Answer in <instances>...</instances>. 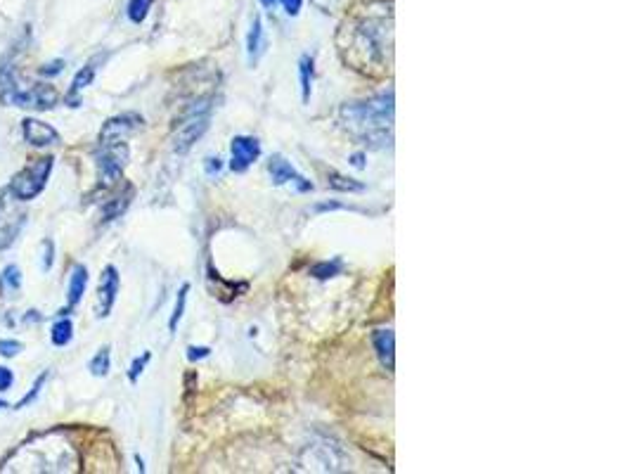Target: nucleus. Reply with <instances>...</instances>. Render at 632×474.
<instances>
[{
	"instance_id": "nucleus-1",
	"label": "nucleus",
	"mask_w": 632,
	"mask_h": 474,
	"mask_svg": "<svg viewBox=\"0 0 632 474\" xmlns=\"http://www.w3.org/2000/svg\"><path fill=\"white\" fill-rule=\"evenodd\" d=\"M341 124L370 147L391 145L393 128V91L379 93L365 102L341 107Z\"/></svg>"
},
{
	"instance_id": "nucleus-2",
	"label": "nucleus",
	"mask_w": 632,
	"mask_h": 474,
	"mask_svg": "<svg viewBox=\"0 0 632 474\" xmlns=\"http://www.w3.org/2000/svg\"><path fill=\"white\" fill-rule=\"evenodd\" d=\"M57 91L48 83H31L17 76L15 67L0 69V102L24 110H53L57 105Z\"/></svg>"
},
{
	"instance_id": "nucleus-3",
	"label": "nucleus",
	"mask_w": 632,
	"mask_h": 474,
	"mask_svg": "<svg viewBox=\"0 0 632 474\" xmlns=\"http://www.w3.org/2000/svg\"><path fill=\"white\" fill-rule=\"evenodd\" d=\"M211 124V105L209 100H199L183 114V119L176 124V136H173V152L176 155H187L195 147L199 138L209 131Z\"/></svg>"
},
{
	"instance_id": "nucleus-4",
	"label": "nucleus",
	"mask_w": 632,
	"mask_h": 474,
	"mask_svg": "<svg viewBox=\"0 0 632 474\" xmlns=\"http://www.w3.org/2000/svg\"><path fill=\"white\" fill-rule=\"evenodd\" d=\"M50 171H53V157H43L31 162L27 169H22L19 174L12 178L10 192L17 197L19 202H29L38 197L48 183Z\"/></svg>"
},
{
	"instance_id": "nucleus-5",
	"label": "nucleus",
	"mask_w": 632,
	"mask_h": 474,
	"mask_svg": "<svg viewBox=\"0 0 632 474\" xmlns=\"http://www.w3.org/2000/svg\"><path fill=\"white\" fill-rule=\"evenodd\" d=\"M95 162H98L100 181L105 188L119 181L128 164V145L126 143H114V145H98L95 152Z\"/></svg>"
},
{
	"instance_id": "nucleus-6",
	"label": "nucleus",
	"mask_w": 632,
	"mask_h": 474,
	"mask_svg": "<svg viewBox=\"0 0 632 474\" xmlns=\"http://www.w3.org/2000/svg\"><path fill=\"white\" fill-rule=\"evenodd\" d=\"M24 226V211L19 209V200L12 192H3L0 195V252L8 249L19 230Z\"/></svg>"
},
{
	"instance_id": "nucleus-7",
	"label": "nucleus",
	"mask_w": 632,
	"mask_h": 474,
	"mask_svg": "<svg viewBox=\"0 0 632 474\" xmlns=\"http://www.w3.org/2000/svg\"><path fill=\"white\" fill-rule=\"evenodd\" d=\"M143 128V117L135 112L119 114V117H112L105 121L100 131V143L98 145H114V143H126L128 136H133L135 131Z\"/></svg>"
},
{
	"instance_id": "nucleus-8",
	"label": "nucleus",
	"mask_w": 632,
	"mask_h": 474,
	"mask_svg": "<svg viewBox=\"0 0 632 474\" xmlns=\"http://www.w3.org/2000/svg\"><path fill=\"white\" fill-rule=\"evenodd\" d=\"M261 143L254 136H235L230 143V169L235 174H244L259 162Z\"/></svg>"
},
{
	"instance_id": "nucleus-9",
	"label": "nucleus",
	"mask_w": 632,
	"mask_h": 474,
	"mask_svg": "<svg viewBox=\"0 0 632 474\" xmlns=\"http://www.w3.org/2000/svg\"><path fill=\"white\" fill-rule=\"evenodd\" d=\"M268 174H270V181H273V185H294L299 192H311L313 190V183L306 181L299 171L294 169L292 164L287 162L282 155H273L268 162Z\"/></svg>"
},
{
	"instance_id": "nucleus-10",
	"label": "nucleus",
	"mask_w": 632,
	"mask_h": 474,
	"mask_svg": "<svg viewBox=\"0 0 632 474\" xmlns=\"http://www.w3.org/2000/svg\"><path fill=\"white\" fill-rule=\"evenodd\" d=\"M116 294H119V271H116L114 266H107L98 287V309H95L98 318H107L109 313H112L116 304Z\"/></svg>"
},
{
	"instance_id": "nucleus-11",
	"label": "nucleus",
	"mask_w": 632,
	"mask_h": 474,
	"mask_svg": "<svg viewBox=\"0 0 632 474\" xmlns=\"http://www.w3.org/2000/svg\"><path fill=\"white\" fill-rule=\"evenodd\" d=\"M22 133H24V140L34 147H48V145L60 143V133H57L50 124H45V121H38V119H24Z\"/></svg>"
},
{
	"instance_id": "nucleus-12",
	"label": "nucleus",
	"mask_w": 632,
	"mask_h": 474,
	"mask_svg": "<svg viewBox=\"0 0 632 474\" xmlns=\"http://www.w3.org/2000/svg\"><path fill=\"white\" fill-rule=\"evenodd\" d=\"M372 347L377 351L382 368L393 373V370H396V335H393V330H374Z\"/></svg>"
},
{
	"instance_id": "nucleus-13",
	"label": "nucleus",
	"mask_w": 632,
	"mask_h": 474,
	"mask_svg": "<svg viewBox=\"0 0 632 474\" xmlns=\"http://www.w3.org/2000/svg\"><path fill=\"white\" fill-rule=\"evenodd\" d=\"M263 50H266V31H263V22L261 17H254L251 22V29L247 34V55H249V64H259Z\"/></svg>"
},
{
	"instance_id": "nucleus-14",
	"label": "nucleus",
	"mask_w": 632,
	"mask_h": 474,
	"mask_svg": "<svg viewBox=\"0 0 632 474\" xmlns=\"http://www.w3.org/2000/svg\"><path fill=\"white\" fill-rule=\"evenodd\" d=\"M95 74H98V64L90 62V64H86V67L81 69L79 74L74 76V81H72V91H69V95H67L69 107H79V102H81L79 93H81V91H86V88L90 86V83L95 81Z\"/></svg>"
},
{
	"instance_id": "nucleus-15",
	"label": "nucleus",
	"mask_w": 632,
	"mask_h": 474,
	"mask_svg": "<svg viewBox=\"0 0 632 474\" xmlns=\"http://www.w3.org/2000/svg\"><path fill=\"white\" fill-rule=\"evenodd\" d=\"M313 57L311 55H301L299 60V81H301V100L303 105H308L311 102V95H313Z\"/></svg>"
},
{
	"instance_id": "nucleus-16",
	"label": "nucleus",
	"mask_w": 632,
	"mask_h": 474,
	"mask_svg": "<svg viewBox=\"0 0 632 474\" xmlns=\"http://www.w3.org/2000/svg\"><path fill=\"white\" fill-rule=\"evenodd\" d=\"M88 285V271L86 266H76L72 273V280H69V292H67V301L69 306H76L83 299V292H86Z\"/></svg>"
},
{
	"instance_id": "nucleus-17",
	"label": "nucleus",
	"mask_w": 632,
	"mask_h": 474,
	"mask_svg": "<svg viewBox=\"0 0 632 474\" xmlns=\"http://www.w3.org/2000/svg\"><path fill=\"white\" fill-rule=\"evenodd\" d=\"M327 185H330L332 190H339V192H365V183L356 181V178H348L344 174H339V171H330V174H327Z\"/></svg>"
},
{
	"instance_id": "nucleus-18",
	"label": "nucleus",
	"mask_w": 632,
	"mask_h": 474,
	"mask_svg": "<svg viewBox=\"0 0 632 474\" xmlns=\"http://www.w3.org/2000/svg\"><path fill=\"white\" fill-rule=\"evenodd\" d=\"M131 197H133V188H126L124 195L114 197V200H109L105 207H102V219H105V221L119 219V216L126 211L128 202H131Z\"/></svg>"
},
{
	"instance_id": "nucleus-19",
	"label": "nucleus",
	"mask_w": 632,
	"mask_h": 474,
	"mask_svg": "<svg viewBox=\"0 0 632 474\" xmlns=\"http://www.w3.org/2000/svg\"><path fill=\"white\" fill-rule=\"evenodd\" d=\"M341 271H344V261L332 259V261H320V264H315L311 268V275L318 280H330L341 275Z\"/></svg>"
},
{
	"instance_id": "nucleus-20",
	"label": "nucleus",
	"mask_w": 632,
	"mask_h": 474,
	"mask_svg": "<svg viewBox=\"0 0 632 474\" xmlns=\"http://www.w3.org/2000/svg\"><path fill=\"white\" fill-rule=\"evenodd\" d=\"M72 337H74V325H72V320L69 318H62V320H57V323L53 325V344L55 347H67L69 342H72Z\"/></svg>"
},
{
	"instance_id": "nucleus-21",
	"label": "nucleus",
	"mask_w": 632,
	"mask_h": 474,
	"mask_svg": "<svg viewBox=\"0 0 632 474\" xmlns=\"http://www.w3.org/2000/svg\"><path fill=\"white\" fill-rule=\"evenodd\" d=\"M109 365H112V356H109V347H102L98 354L90 358L88 370L95 377H107L109 375Z\"/></svg>"
},
{
	"instance_id": "nucleus-22",
	"label": "nucleus",
	"mask_w": 632,
	"mask_h": 474,
	"mask_svg": "<svg viewBox=\"0 0 632 474\" xmlns=\"http://www.w3.org/2000/svg\"><path fill=\"white\" fill-rule=\"evenodd\" d=\"M187 294H190V285H183L178 290V297H176V306H173V313H171V318H169V330L171 332H176L178 330V325H180V320H183V316H185V304H187Z\"/></svg>"
},
{
	"instance_id": "nucleus-23",
	"label": "nucleus",
	"mask_w": 632,
	"mask_h": 474,
	"mask_svg": "<svg viewBox=\"0 0 632 474\" xmlns=\"http://www.w3.org/2000/svg\"><path fill=\"white\" fill-rule=\"evenodd\" d=\"M154 0H128V19L133 24H143L147 15H150Z\"/></svg>"
},
{
	"instance_id": "nucleus-24",
	"label": "nucleus",
	"mask_w": 632,
	"mask_h": 474,
	"mask_svg": "<svg viewBox=\"0 0 632 474\" xmlns=\"http://www.w3.org/2000/svg\"><path fill=\"white\" fill-rule=\"evenodd\" d=\"M150 361H152V354H150V351H145L143 356L135 358V361L131 363V370H128V380H131L133 384L138 382V380H140V375H143V370L147 368V363H150Z\"/></svg>"
},
{
	"instance_id": "nucleus-25",
	"label": "nucleus",
	"mask_w": 632,
	"mask_h": 474,
	"mask_svg": "<svg viewBox=\"0 0 632 474\" xmlns=\"http://www.w3.org/2000/svg\"><path fill=\"white\" fill-rule=\"evenodd\" d=\"M3 280L10 285V290H19V285H22V273H19L17 266H8L3 271Z\"/></svg>"
},
{
	"instance_id": "nucleus-26",
	"label": "nucleus",
	"mask_w": 632,
	"mask_h": 474,
	"mask_svg": "<svg viewBox=\"0 0 632 474\" xmlns=\"http://www.w3.org/2000/svg\"><path fill=\"white\" fill-rule=\"evenodd\" d=\"M45 380H48V373H43L41 377H38V380L34 382V387H31V392H29L27 396H24V399H22V401H19V403H17V408H24V406H27V403H31V401H34V399H36V396H38V392H41V387H43V382H45Z\"/></svg>"
},
{
	"instance_id": "nucleus-27",
	"label": "nucleus",
	"mask_w": 632,
	"mask_h": 474,
	"mask_svg": "<svg viewBox=\"0 0 632 474\" xmlns=\"http://www.w3.org/2000/svg\"><path fill=\"white\" fill-rule=\"evenodd\" d=\"M22 349H24L22 344L15 342V339H0V354L3 356L12 358V356H17Z\"/></svg>"
},
{
	"instance_id": "nucleus-28",
	"label": "nucleus",
	"mask_w": 632,
	"mask_h": 474,
	"mask_svg": "<svg viewBox=\"0 0 632 474\" xmlns=\"http://www.w3.org/2000/svg\"><path fill=\"white\" fill-rule=\"evenodd\" d=\"M209 356H211L209 347H187V361L190 363L204 361V358H209Z\"/></svg>"
},
{
	"instance_id": "nucleus-29",
	"label": "nucleus",
	"mask_w": 632,
	"mask_h": 474,
	"mask_svg": "<svg viewBox=\"0 0 632 474\" xmlns=\"http://www.w3.org/2000/svg\"><path fill=\"white\" fill-rule=\"evenodd\" d=\"M204 169L209 176H218L223 171V162L218 157H206L204 159Z\"/></svg>"
},
{
	"instance_id": "nucleus-30",
	"label": "nucleus",
	"mask_w": 632,
	"mask_h": 474,
	"mask_svg": "<svg viewBox=\"0 0 632 474\" xmlns=\"http://www.w3.org/2000/svg\"><path fill=\"white\" fill-rule=\"evenodd\" d=\"M62 69H64V60H55L41 67V76H57V74H62Z\"/></svg>"
},
{
	"instance_id": "nucleus-31",
	"label": "nucleus",
	"mask_w": 632,
	"mask_h": 474,
	"mask_svg": "<svg viewBox=\"0 0 632 474\" xmlns=\"http://www.w3.org/2000/svg\"><path fill=\"white\" fill-rule=\"evenodd\" d=\"M12 382H15V375H12V370L0 368V392H8V389L12 387Z\"/></svg>"
},
{
	"instance_id": "nucleus-32",
	"label": "nucleus",
	"mask_w": 632,
	"mask_h": 474,
	"mask_svg": "<svg viewBox=\"0 0 632 474\" xmlns=\"http://www.w3.org/2000/svg\"><path fill=\"white\" fill-rule=\"evenodd\" d=\"M282 3V8H285V12L289 17H296L301 12V5H303V0H280Z\"/></svg>"
},
{
	"instance_id": "nucleus-33",
	"label": "nucleus",
	"mask_w": 632,
	"mask_h": 474,
	"mask_svg": "<svg viewBox=\"0 0 632 474\" xmlns=\"http://www.w3.org/2000/svg\"><path fill=\"white\" fill-rule=\"evenodd\" d=\"M43 247H45V261H43V268H45V271H50V266H53V254H55V247H53V242H50V240H45V242H43Z\"/></svg>"
},
{
	"instance_id": "nucleus-34",
	"label": "nucleus",
	"mask_w": 632,
	"mask_h": 474,
	"mask_svg": "<svg viewBox=\"0 0 632 474\" xmlns=\"http://www.w3.org/2000/svg\"><path fill=\"white\" fill-rule=\"evenodd\" d=\"M351 164L356 166V169H365V155H363V152H360V155H353Z\"/></svg>"
},
{
	"instance_id": "nucleus-35",
	"label": "nucleus",
	"mask_w": 632,
	"mask_h": 474,
	"mask_svg": "<svg viewBox=\"0 0 632 474\" xmlns=\"http://www.w3.org/2000/svg\"><path fill=\"white\" fill-rule=\"evenodd\" d=\"M261 5H263V8H275L277 0H261Z\"/></svg>"
},
{
	"instance_id": "nucleus-36",
	"label": "nucleus",
	"mask_w": 632,
	"mask_h": 474,
	"mask_svg": "<svg viewBox=\"0 0 632 474\" xmlns=\"http://www.w3.org/2000/svg\"><path fill=\"white\" fill-rule=\"evenodd\" d=\"M0 408H8V403H5V401H0Z\"/></svg>"
}]
</instances>
